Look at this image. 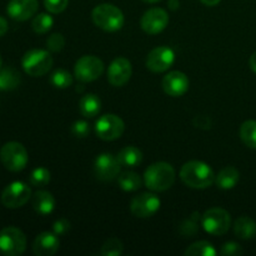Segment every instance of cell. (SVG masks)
I'll use <instances>...</instances> for the list:
<instances>
[{
  "label": "cell",
  "mask_w": 256,
  "mask_h": 256,
  "mask_svg": "<svg viewBox=\"0 0 256 256\" xmlns=\"http://www.w3.org/2000/svg\"><path fill=\"white\" fill-rule=\"evenodd\" d=\"M169 24V15L162 8H152L144 12L140 20L142 29L146 34L155 35L162 32Z\"/></svg>",
  "instance_id": "cell-14"
},
{
  "label": "cell",
  "mask_w": 256,
  "mask_h": 256,
  "mask_svg": "<svg viewBox=\"0 0 256 256\" xmlns=\"http://www.w3.org/2000/svg\"><path fill=\"white\" fill-rule=\"evenodd\" d=\"M234 232L239 239H254L256 236V222L249 216L238 218L234 222Z\"/></svg>",
  "instance_id": "cell-21"
},
{
  "label": "cell",
  "mask_w": 256,
  "mask_h": 256,
  "mask_svg": "<svg viewBox=\"0 0 256 256\" xmlns=\"http://www.w3.org/2000/svg\"><path fill=\"white\" fill-rule=\"evenodd\" d=\"M8 29H9V25H8L6 19H4L2 16H0V38L4 36L6 34Z\"/></svg>",
  "instance_id": "cell-38"
},
{
  "label": "cell",
  "mask_w": 256,
  "mask_h": 256,
  "mask_svg": "<svg viewBox=\"0 0 256 256\" xmlns=\"http://www.w3.org/2000/svg\"><path fill=\"white\" fill-rule=\"evenodd\" d=\"M60 242L56 234L49 232H40L32 244V252L36 256H52L59 250Z\"/></svg>",
  "instance_id": "cell-18"
},
{
  "label": "cell",
  "mask_w": 256,
  "mask_h": 256,
  "mask_svg": "<svg viewBox=\"0 0 256 256\" xmlns=\"http://www.w3.org/2000/svg\"><path fill=\"white\" fill-rule=\"evenodd\" d=\"M50 82L58 89H66L72 84V76L66 70L58 69L52 74Z\"/></svg>",
  "instance_id": "cell-30"
},
{
  "label": "cell",
  "mask_w": 256,
  "mask_h": 256,
  "mask_svg": "<svg viewBox=\"0 0 256 256\" xmlns=\"http://www.w3.org/2000/svg\"><path fill=\"white\" fill-rule=\"evenodd\" d=\"M175 176V169L169 162H154L145 170L144 184L152 192H165L174 185Z\"/></svg>",
  "instance_id": "cell-2"
},
{
  "label": "cell",
  "mask_w": 256,
  "mask_h": 256,
  "mask_svg": "<svg viewBox=\"0 0 256 256\" xmlns=\"http://www.w3.org/2000/svg\"><path fill=\"white\" fill-rule=\"evenodd\" d=\"M132 74V62L126 58L119 56L114 59L108 69V80L112 86H124Z\"/></svg>",
  "instance_id": "cell-15"
},
{
  "label": "cell",
  "mask_w": 256,
  "mask_h": 256,
  "mask_svg": "<svg viewBox=\"0 0 256 256\" xmlns=\"http://www.w3.org/2000/svg\"><path fill=\"white\" fill-rule=\"evenodd\" d=\"M92 19L98 28L104 32H118L124 25V14L118 6L112 4H100L94 8Z\"/></svg>",
  "instance_id": "cell-3"
},
{
  "label": "cell",
  "mask_w": 256,
  "mask_h": 256,
  "mask_svg": "<svg viewBox=\"0 0 256 256\" xmlns=\"http://www.w3.org/2000/svg\"><path fill=\"white\" fill-rule=\"evenodd\" d=\"M26 249V236L20 229L8 226L0 230V252L6 256H19Z\"/></svg>",
  "instance_id": "cell-7"
},
{
  "label": "cell",
  "mask_w": 256,
  "mask_h": 256,
  "mask_svg": "<svg viewBox=\"0 0 256 256\" xmlns=\"http://www.w3.org/2000/svg\"><path fill=\"white\" fill-rule=\"evenodd\" d=\"M32 204L38 214L49 215L54 212L56 202H55V198L52 196V192L39 190L32 196Z\"/></svg>",
  "instance_id": "cell-19"
},
{
  "label": "cell",
  "mask_w": 256,
  "mask_h": 256,
  "mask_svg": "<svg viewBox=\"0 0 256 256\" xmlns=\"http://www.w3.org/2000/svg\"><path fill=\"white\" fill-rule=\"evenodd\" d=\"M169 5H172V9L175 10L178 6H179V2H178V0H170Z\"/></svg>",
  "instance_id": "cell-41"
},
{
  "label": "cell",
  "mask_w": 256,
  "mask_h": 256,
  "mask_svg": "<svg viewBox=\"0 0 256 256\" xmlns=\"http://www.w3.org/2000/svg\"><path fill=\"white\" fill-rule=\"evenodd\" d=\"M38 0H10L6 12L12 19L16 22H25L34 16L38 12Z\"/></svg>",
  "instance_id": "cell-17"
},
{
  "label": "cell",
  "mask_w": 256,
  "mask_h": 256,
  "mask_svg": "<svg viewBox=\"0 0 256 256\" xmlns=\"http://www.w3.org/2000/svg\"><path fill=\"white\" fill-rule=\"evenodd\" d=\"M240 180V172L236 168L226 166L220 170L219 174L215 176V184L222 190L234 189Z\"/></svg>",
  "instance_id": "cell-20"
},
{
  "label": "cell",
  "mask_w": 256,
  "mask_h": 256,
  "mask_svg": "<svg viewBox=\"0 0 256 256\" xmlns=\"http://www.w3.org/2000/svg\"><path fill=\"white\" fill-rule=\"evenodd\" d=\"M160 205L162 202L156 195L152 192H142L132 198L130 202V210L136 218L148 219L159 212Z\"/></svg>",
  "instance_id": "cell-11"
},
{
  "label": "cell",
  "mask_w": 256,
  "mask_h": 256,
  "mask_svg": "<svg viewBox=\"0 0 256 256\" xmlns=\"http://www.w3.org/2000/svg\"><path fill=\"white\" fill-rule=\"evenodd\" d=\"M52 25H54V19L46 12H40L32 22V28L36 34H45L52 29Z\"/></svg>",
  "instance_id": "cell-28"
},
{
  "label": "cell",
  "mask_w": 256,
  "mask_h": 256,
  "mask_svg": "<svg viewBox=\"0 0 256 256\" xmlns=\"http://www.w3.org/2000/svg\"><path fill=\"white\" fill-rule=\"evenodd\" d=\"M162 89H164L165 94L172 98H179L186 94L189 90V78L179 70H174L170 72L162 78Z\"/></svg>",
  "instance_id": "cell-16"
},
{
  "label": "cell",
  "mask_w": 256,
  "mask_h": 256,
  "mask_svg": "<svg viewBox=\"0 0 256 256\" xmlns=\"http://www.w3.org/2000/svg\"><path fill=\"white\" fill-rule=\"evenodd\" d=\"M69 0H44V6L52 14H60L68 8Z\"/></svg>",
  "instance_id": "cell-33"
},
{
  "label": "cell",
  "mask_w": 256,
  "mask_h": 256,
  "mask_svg": "<svg viewBox=\"0 0 256 256\" xmlns=\"http://www.w3.org/2000/svg\"><path fill=\"white\" fill-rule=\"evenodd\" d=\"M46 46L52 52H62L65 46V39L62 36V34L55 32V34L50 35L46 40Z\"/></svg>",
  "instance_id": "cell-32"
},
{
  "label": "cell",
  "mask_w": 256,
  "mask_h": 256,
  "mask_svg": "<svg viewBox=\"0 0 256 256\" xmlns=\"http://www.w3.org/2000/svg\"><path fill=\"white\" fill-rule=\"evenodd\" d=\"M2 54H0V69H2Z\"/></svg>",
  "instance_id": "cell-43"
},
{
  "label": "cell",
  "mask_w": 256,
  "mask_h": 256,
  "mask_svg": "<svg viewBox=\"0 0 256 256\" xmlns=\"http://www.w3.org/2000/svg\"><path fill=\"white\" fill-rule=\"evenodd\" d=\"M79 110L82 116L95 118L102 110V100L95 94H86L80 99Z\"/></svg>",
  "instance_id": "cell-22"
},
{
  "label": "cell",
  "mask_w": 256,
  "mask_h": 256,
  "mask_svg": "<svg viewBox=\"0 0 256 256\" xmlns=\"http://www.w3.org/2000/svg\"><path fill=\"white\" fill-rule=\"evenodd\" d=\"M240 138L250 149H256V120H246L240 126Z\"/></svg>",
  "instance_id": "cell-26"
},
{
  "label": "cell",
  "mask_w": 256,
  "mask_h": 256,
  "mask_svg": "<svg viewBox=\"0 0 256 256\" xmlns=\"http://www.w3.org/2000/svg\"><path fill=\"white\" fill-rule=\"evenodd\" d=\"M72 132L74 134V136L80 138V139H84L89 135L90 132V126L85 120H78L72 124Z\"/></svg>",
  "instance_id": "cell-34"
},
{
  "label": "cell",
  "mask_w": 256,
  "mask_h": 256,
  "mask_svg": "<svg viewBox=\"0 0 256 256\" xmlns=\"http://www.w3.org/2000/svg\"><path fill=\"white\" fill-rule=\"evenodd\" d=\"M195 124L198 128H202V129H208L210 128V120L205 116H198L195 119Z\"/></svg>",
  "instance_id": "cell-37"
},
{
  "label": "cell",
  "mask_w": 256,
  "mask_h": 256,
  "mask_svg": "<svg viewBox=\"0 0 256 256\" xmlns=\"http://www.w3.org/2000/svg\"><path fill=\"white\" fill-rule=\"evenodd\" d=\"M20 74L12 68H4L0 69V90L2 92H10L19 86Z\"/></svg>",
  "instance_id": "cell-25"
},
{
  "label": "cell",
  "mask_w": 256,
  "mask_h": 256,
  "mask_svg": "<svg viewBox=\"0 0 256 256\" xmlns=\"http://www.w3.org/2000/svg\"><path fill=\"white\" fill-rule=\"evenodd\" d=\"M120 168H122V164L116 156L109 152H104V154L98 155L95 159L94 174L98 180L108 182L116 179L118 175L120 174Z\"/></svg>",
  "instance_id": "cell-12"
},
{
  "label": "cell",
  "mask_w": 256,
  "mask_h": 256,
  "mask_svg": "<svg viewBox=\"0 0 256 256\" xmlns=\"http://www.w3.org/2000/svg\"><path fill=\"white\" fill-rule=\"evenodd\" d=\"M186 256H215L218 254L216 249L209 242H196L190 245L184 252Z\"/></svg>",
  "instance_id": "cell-27"
},
{
  "label": "cell",
  "mask_w": 256,
  "mask_h": 256,
  "mask_svg": "<svg viewBox=\"0 0 256 256\" xmlns=\"http://www.w3.org/2000/svg\"><path fill=\"white\" fill-rule=\"evenodd\" d=\"M144 2H148V4H155V2H159L162 0H142Z\"/></svg>",
  "instance_id": "cell-42"
},
{
  "label": "cell",
  "mask_w": 256,
  "mask_h": 256,
  "mask_svg": "<svg viewBox=\"0 0 256 256\" xmlns=\"http://www.w3.org/2000/svg\"><path fill=\"white\" fill-rule=\"evenodd\" d=\"M118 185L124 192H136L142 188V180L138 172H124L118 176Z\"/></svg>",
  "instance_id": "cell-24"
},
{
  "label": "cell",
  "mask_w": 256,
  "mask_h": 256,
  "mask_svg": "<svg viewBox=\"0 0 256 256\" xmlns=\"http://www.w3.org/2000/svg\"><path fill=\"white\" fill-rule=\"evenodd\" d=\"M124 252V245L118 238H110L102 244L100 254L102 256H120Z\"/></svg>",
  "instance_id": "cell-29"
},
{
  "label": "cell",
  "mask_w": 256,
  "mask_h": 256,
  "mask_svg": "<svg viewBox=\"0 0 256 256\" xmlns=\"http://www.w3.org/2000/svg\"><path fill=\"white\" fill-rule=\"evenodd\" d=\"M242 252H244V250L242 249V246H240L238 242H225V244L222 245V250H220V254L222 256H239L242 255Z\"/></svg>",
  "instance_id": "cell-35"
},
{
  "label": "cell",
  "mask_w": 256,
  "mask_h": 256,
  "mask_svg": "<svg viewBox=\"0 0 256 256\" xmlns=\"http://www.w3.org/2000/svg\"><path fill=\"white\" fill-rule=\"evenodd\" d=\"M249 65H250V69H252V72H254L255 74H256V52L252 55V56H250Z\"/></svg>",
  "instance_id": "cell-39"
},
{
  "label": "cell",
  "mask_w": 256,
  "mask_h": 256,
  "mask_svg": "<svg viewBox=\"0 0 256 256\" xmlns=\"http://www.w3.org/2000/svg\"><path fill=\"white\" fill-rule=\"evenodd\" d=\"M202 224L205 232L214 236H222L226 234L232 225V218L225 209L212 208L206 210L202 216Z\"/></svg>",
  "instance_id": "cell-6"
},
{
  "label": "cell",
  "mask_w": 256,
  "mask_h": 256,
  "mask_svg": "<svg viewBox=\"0 0 256 256\" xmlns=\"http://www.w3.org/2000/svg\"><path fill=\"white\" fill-rule=\"evenodd\" d=\"M125 124L120 116L115 114H105L95 124V132L104 142H114L124 134Z\"/></svg>",
  "instance_id": "cell-9"
},
{
  "label": "cell",
  "mask_w": 256,
  "mask_h": 256,
  "mask_svg": "<svg viewBox=\"0 0 256 256\" xmlns=\"http://www.w3.org/2000/svg\"><path fill=\"white\" fill-rule=\"evenodd\" d=\"M175 52L169 46H158L149 52L146 68L152 72H164L174 64Z\"/></svg>",
  "instance_id": "cell-13"
},
{
  "label": "cell",
  "mask_w": 256,
  "mask_h": 256,
  "mask_svg": "<svg viewBox=\"0 0 256 256\" xmlns=\"http://www.w3.org/2000/svg\"><path fill=\"white\" fill-rule=\"evenodd\" d=\"M180 179L192 189H206L215 182V174L212 168L205 162L192 160L182 166Z\"/></svg>",
  "instance_id": "cell-1"
},
{
  "label": "cell",
  "mask_w": 256,
  "mask_h": 256,
  "mask_svg": "<svg viewBox=\"0 0 256 256\" xmlns=\"http://www.w3.org/2000/svg\"><path fill=\"white\" fill-rule=\"evenodd\" d=\"M104 62L95 55H84L74 66V74L79 82H92L99 79L104 72Z\"/></svg>",
  "instance_id": "cell-8"
},
{
  "label": "cell",
  "mask_w": 256,
  "mask_h": 256,
  "mask_svg": "<svg viewBox=\"0 0 256 256\" xmlns=\"http://www.w3.org/2000/svg\"><path fill=\"white\" fill-rule=\"evenodd\" d=\"M52 54L46 50L32 49L24 54L22 59V66L24 72L30 76H42L48 74L52 66Z\"/></svg>",
  "instance_id": "cell-4"
},
{
  "label": "cell",
  "mask_w": 256,
  "mask_h": 256,
  "mask_svg": "<svg viewBox=\"0 0 256 256\" xmlns=\"http://www.w3.org/2000/svg\"><path fill=\"white\" fill-rule=\"evenodd\" d=\"M50 179H52V175L46 168H36L30 174V184L32 186H45L49 184Z\"/></svg>",
  "instance_id": "cell-31"
},
{
  "label": "cell",
  "mask_w": 256,
  "mask_h": 256,
  "mask_svg": "<svg viewBox=\"0 0 256 256\" xmlns=\"http://www.w3.org/2000/svg\"><path fill=\"white\" fill-rule=\"evenodd\" d=\"M118 160L125 168H136L142 162V152L135 146H125L116 155Z\"/></svg>",
  "instance_id": "cell-23"
},
{
  "label": "cell",
  "mask_w": 256,
  "mask_h": 256,
  "mask_svg": "<svg viewBox=\"0 0 256 256\" xmlns=\"http://www.w3.org/2000/svg\"><path fill=\"white\" fill-rule=\"evenodd\" d=\"M29 160L26 149L18 142H9L0 149V162L9 172H19L25 169Z\"/></svg>",
  "instance_id": "cell-5"
},
{
  "label": "cell",
  "mask_w": 256,
  "mask_h": 256,
  "mask_svg": "<svg viewBox=\"0 0 256 256\" xmlns=\"http://www.w3.org/2000/svg\"><path fill=\"white\" fill-rule=\"evenodd\" d=\"M200 2L204 5H206V6H215V5L219 4L222 0H200Z\"/></svg>",
  "instance_id": "cell-40"
},
{
  "label": "cell",
  "mask_w": 256,
  "mask_h": 256,
  "mask_svg": "<svg viewBox=\"0 0 256 256\" xmlns=\"http://www.w3.org/2000/svg\"><path fill=\"white\" fill-rule=\"evenodd\" d=\"M32 199V189L22 182H12L2 190V202L8 209H18Z\"/></svg>",
  "instance_id": "cell-10"
},
{
  "label": "cell",
  "mask_w": 256,
  "mask_h": 256,
  "mask_svg": "<svg viewBox=\"0 0 256 256\" xmlns=\"http://www.w3.org/2000/svg\"><path fill=\"white\" fill-rule=\"evenodd\" d=\"M69 230H70V222L68 219H65V218H62V219L56 220V222H54V225H52V232H54V234H56L58 236L66 234Z\"/></svg>",
  "instance_id": "cell-36"
}]
</instances>
